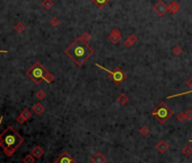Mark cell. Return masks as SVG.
Listing matches in <instances>:
<instances>
[{
    "label": "cell",
    "instance_id": "cell-1",
    "mask_svg": "<svg viewBox=\"0 0 192 163\" xmlns=\"http://www.w3.org/2000/svg\"><path fill=\"white\" fill-rule=\"evenodd\" d=\"M64 53L76 64V66L80 67L90 56L94 54V49L78 37L66 49Z\"/></svg>",
    "mask_w": 192,
    "mask_h": 163
},
{
    "label": "cell",
    "instance_id": "cell-2",
    "mask_svg": "<svg viewBox=\"0 0 192 163\" xmlns=\"http://www.w3.org/2000/svg\"><path fill=\"white\" fill-rule=\"evenodd\" d=\"M24 143V138L20 136L13 127H8L0 135V147H2L4 153L10 157L15 153L19 146Z\"/></svg>",
    "mask_w": 192,
    "mask_h": 163
},
{
    "label": "cell",
    "instance_id": "cell-3",
    "mask_svg": "<svg viewBox=\"0 0 192 163\" xmlns=\"http://www.w3.org/2000/svg\"><path fill=\"white\" fill-rule=\"evenodd\" d=\"M48 71L49 70L45 68L40 61H36L34 65L27 70L26 75L34 82V84H40L41 80L45 78V75L48 74Z\"/></svg>",
    "mask_w": 192,
    "mask_h": 163
},
{
    "label": "cell",
    "instance_id": "cell-4",
    "mask_svg": "<svg viewBox=\"0 0 192 163\" xmlns=\"http://www.w3.org/2000/svg\"><path fill=\"white\" fill-rule=\"evenodd\" d=\"M153 117L156 118V120L160 123H165L172 116H173V111L170 109V107L166 104L165 102H160L157 107H155V109L151 111Z\"/></svg>",
    "mask_w": 192,
    "mask_h": 163
},
{
    "label": "cell",
    "instance_id": "cell-5",
    "mask_svg": "<svg viewBox=\"0 0 192 163\" xmlns=\"http://www.w3.org/2000/svg\"><path fill=\"white\" fill-rule=\"evenodd\" d=\"M96 67H98V68L103 69L105 70L106 73H109V75H110V78L113 80L114 83L116 84V85H120L121 83H122L123 80L125 79V74H124V71L121 70V69L119 68V67H116V68L114 69V70H109V69H106L105 67H103L102 65H100V64H95Z\"/></svg>",
    "mask_w": 192,
    "mask_h": 163
},
{
    "label": "cell",
    "instance_id": "cell-6",
    "mask_svg": "<svg viewBox=\"0 0 192 163\" xmlns=\"http://www.w3.org/2000/svg\"><path fill=\"white\" fill-rule=\"evenodd\" d=\"M154 11L157 14L159 17H163L166 13L168 11V6L166 5L164 1H158L157 4L154 6Z\"/></svg>",
    "mask_w": 192,
    "mask_h": 163
},
{
    "label": "cell",
    "instance_id": "cell-7",
    "mask_svg": "<svg viewBox=\"0 0 192 163\" xmlns=\"http://www.w3.org/2000/svg\"><path fill=\"white\" fill-rule=\"evenodd\" d=\"M121 32H120V30L119 28H116V27H114L112 28V31H111V33L109 35V41L111 43H113V44H118V43L121 41Z\"/></svg>",
    "mask_w": 192,
    "mask_h": 163
},
{
    "label": "cell",
    "instance_id": "cell-8",
    "mask_svg": "<svg viewBox=\"0 0 192 163\" xmlns=\"http://www.w3.org/2000/svg\"><path fill=\"white\" fill-rule=\"evenodd\" d=\"M55 163H76V162H75V160L71 157V155L68 154L67 152H64V153H62V154L57 159Z\"/></svg>",
    "mask_w": 192,
    "mask_h": 163
},
{
    "label": "cell",
    "instance_id": "cell-9",
    "mask_svg": "<svg viewBox=\"0 0 192 163\" xmlns=\"http://www.w3.org/2000/svg\"><path fill=\"white\" fill-rule=\"evenodd\" d=\"M137 41H138V36L136 34H130L128 37H127V40L124 41V47L125 48H130V47H132L135 43H137Z\"/></svg>",
    "mask_w": 192,
    "mask_h": 163
},
{
    "label": "cell",
    "instance_id": "cell-10",
    "mask_svg": "<svg viewBox=\"0 0 192 163\" xmlns=\"http://www.w3.org/2000/svg\"><path fill=\"white\" fill-rule=\"evenodd\" d=\"M92 163H106V157L102 153H96L90 157Z\"/></svg>",
    "mask_w": 192,
    "mask_h": 163
},
{
    "label": "cell",
    "instance_id": "cell-11",
    "mask_svg": "<svg viewBox=\"0 0 192 163\" xmlns=\"http://www.w3.org/2000/svg\"><path fill=\"white\" fill-rule=\"evenodd\" d=\"M156 148H157V151L159 153H165L168 151V148H170V145L166 143L165 140H160V142H158L157 145H156Z\"/></svg>",
    "mask_w": 192,
    "mask_h": 163
},
{
    "label": "cell",
    "instance_id": "cell-12",
    "mask_svg": "<svg viewBox=\"0 0 192 163\" xmlns=\"http://www.w3.org/2000/svg\"><path fill=\"white\" fill-rule=\"evenodd\" d=\"M31 154L34 156L35 159H40V157H42L44 154V151L42 147H40V146H35L33 147V150H32V152H31Z\"/></svg>",
    "mask_w": 192,
    "mask_h": 163
},
{
    "label": "cell",
    "instance_id": "cell-13",
    "mask_svg": "<svg viewBox=\"0 0 192 163\" xmlns=\"http://www.w3.org/2000/svg\"><path fill=\"white\" fill-rule=\"evenodd\" d=\"M32 109H33V112H34V113H36L37 116L42 114V113L44 112V110H45V109H44V105L42 104V103H40V102L35 103L34 105H33V108H32Z\"/></svg>",
    "mask_w": 192,
    "mask_h": 163
},
{
    "label": "cell",
    "instance_id": "cell-14",
    "mask_svg": "<svg viewBox=\"0 0 192 163\" xmlns=\"http://www.w3.org/2000/svg\"><path fill=\"white\" fill-rule=\"evenodd\" d=\"M179 9H180V4L177 2V1H172L171 4H170V6H168V10H170V13L171 14H173L175 15L177 11H179Z\"/></svg>",
    "mask_w": 192,
    "mask_h": 163
},
{
    "label": "cell",
    "instance_id": "cell-15",
    "mask_svg": "<svg viewBox=\"0 0 192 163\" xmlns=\"http://www.w3.org/2000/svg\"><path fill=\"white\" fill-rule=\"evenodd\" d=\"M110 1H111V0H93V2L95 4L98 8H103V7H105Z\"/></svg>",
    "mask_w": 192,
    "mask_h": 163
},
{
    "label": "cell",
    "instance_id": "cell-16",
    "mask_svg": "<svg viewBox=\"0 0 192 163\" xmlns=\"http://www.w3.org/2000/svg\"><path fill=\"white\" fill-rule=\"evenodd\" d=\"M25 28H26V26L24 25L23 23H17V24L14 25V30H15L17 33H19V34L23 33V32L25 31Z\"/></svg>",
    "mask_w": 192,
    "mask_h": 163
},
{
    "label": "cell",
    "instance_id": "cell-17",
    "mask_svg": "<svg viewBox=\"0 0 192 163\" xmlns=\"http://www.w3.org/2000/svg\"><path fill=\"white\" fill-rule=\"evenodd\" d=\"M42 7L50 10L53 7V0H42Z\"/></svg>",
    "mask_w": 192,
    "mask_h": 163
},
{
    "label": "cell",
    "instance_id": "cell-18",
    "mask_svg": "<svg viewBox=\"0 0 192 163\" xmlns=\"http://www.w3.org/2000/svg\"><path fill=\"white\" fill-rule=\"evenodd\" d=\"M182 154L185 156H191L192 155V147L190 145H185L182 148Z\"/></svg>",
    "mask_w": 192,
    "mask_h": 163
},
{
    "label": "cell",
    "instance_id": "cell-19",
    "mask_svg": "<svg viewBox=\"0 0 192 163\" xmlns=\"http://www.w3.org/2000/svg\"><path fill=\"white\" fill-rule=\"evenodd\" d=\"M129 101V99H128V96L125 94H121L119 95V97H118V102L120 103L121 105H124V104H127Z\"/></svg>",
    "mask_w": 192,
    "mask_h": 163
},
{
    "label": "cell",
    "instance_id": "cell-20",
    "mask_svg": "<svg viewBox=\"0 0 192 163\" xmlns=\"http://www.w3.org/2000/svg\"><path fill=\"white\" fill-rule=\"evenodd\" d=\"M172 52H173V54H174V56L179 57V56H181V54L183 53V49H182L180 45H175L174 48L172 49Z\"/></svg>",
    "mask_w": 192,
    "mask_h": 163
},
{
    "label": "cell",
    "instance_id": "cell-21",
    "mask_svg": "<svg viewBox=\"0 0 192 163\" xmlns=\"http://www.w3.org/2000/svg\"><path fill=\"white\" fill-rule=\"evenodd\" d=\"M20 116H22L25 120H28V119H31V118H32V112L29 111V110H27V109H25V110H23V111H22Z\"/></svg>",
    "mask_w": 192,
    "mask_h": 163
},
{
    "label": "cell",
    "instance_id": "cell-22",
    "mask_svg": "<svg viewBox=\"0 0 192 163\" xmlns=\"http://www.w3.org/2000/svg\"><path fill=\"white\" fill-rule=\"evenodd\" d=\"M24 163H35V157L32 154H27L24 159H23Z\"/></svg>",
    "mask_w": 192,
    "mask_h": 163
},
{
    "label": "cell",
    "instance_id": "cell-23",
    "mask_svg": "<svg viewBox=\"0 0 192 163\" xmlns=\"http://www.w3.org/2000/svg\"><path fill=\"white\" fill-rule=\"evenodd\" d=\"M44 80L46 82V83H49V84H51L53 80H54V75H53L52 73H50V71H48V74L45 75V78H44Z\"/></svg>",
    "mask_w": 192,
    "mask_h": 163
},
{
    "label": "cell",
    "instance_id": "cell-24",
    "mask_svg": "<svg viewBox=\"0 0 192 163\" xmlns=\"http://www.w3.org/2000/svg\"><path fill=\"white\" fill-rule=\"evenodd\" d=\"M35 96H36V99H39V100H43L44 97L46 96V94H45V92H44L43 90H39V91L36 92Z\"/></svg>",
    "mask_w": 192,
    "mask_h": 163
},
{
    "label": "cell",
    "instance_id": "cell-25",
    "mask_svg": "<svg viewBox=\"0 0 192 163\" xmlns=\"http://www.w3.org/2000/svg\"><path fill=\"white\" fill-rule=\"evenodd\" d=\"M139 133H140V135H142V136H148L149 128L148 127H146V126H142V127L139 129Z\"/></svg>",
    "mask_w": 192,
    "mask_h": 163
},
{
    "label": "cell",
    "instance_id": "cell-26",
    "mask_svg": "<svg viewBox=\"0 0 192 163\" xmlns=\"http://www.w3.org/2000/svg\"><path fill=\"white\" fill-rule=\"evenodd\" d=\"M176 120L179 121V122H184V121L186 120L184 112H180V113H177V114H176Z\"/></svg>",
    "mask_w": 192,
    "mask_h": 163
},
{
    "label": "cell",
    "instance_id": "cell-27",
    "mask_svg": "<svg viewBox=\"0 0 192 163\" xmlns=\"http://www.w3.org/2000/svg\"><path fill=\"white\" fill-rule=\"evenodd\" d=\"M50 24H51V26H53V27H58L59 24H60V20H59V18L52 17L51 18V20H50Z\"/></svg>",
    "mask_w": 192,
    "mask_h": 163
},
{
    "label": "cell",
    "instance_id": "cell-28",
    "mask_svg": "<svg viewBox=\"0 0 192 163\" xmlns=\"http://www.w3.org/2000/svg\"><path fill=\"white\" fill-rule=\"evenodd\" d=\"M80 40H83L84 42H86V43H88V41L90 40V34L88 33V32H86V33H84V34L81 35L80 37H79Z\"/></svg>",
    "mask_w": 192,
    "mask_h": 163
},
{
    "label": "cell",
    "instance_id": "cell-29",
    "mask_svg": "<svg viewBox=\"0 0 192 163\" xmlns=\"http://www.w3.org/2000/svg\"><path fill=\"white\" fill-rule=\"evenodd\" d=\"M184 114H185V118H186V120H192V109H188L186 111L184 112Z\"/></svg>",
    "mask_w": 192,
    "mask_h": 163
},
{
    "label": "cell",
    "instance_id": "cell-30",
    "mask_svg": "<svg viewBox=\"0 0 192 163\" xmlns=\"http://www.w3.org/2000/svg\"><path fill=\"white\" fill-rule=\"evenodd\" d=\"M190 93H192V91H186V92H183V93H179V94L171 95V96H167V99H173V97H177V96H181V95H185V94H190Z\"/></svg>",
    "mask_w": 192,
    "mask_h": 163
},
{
    "label": "cell",
    "instance_id": "cell-31",
    "mask_svg": "<svg viewBox=\"0 0 192 163\" xmlns=\"http://www.w3.org/2000/svg\"><path fill=\"white\" fill-rule=\"evenodd\" d=\"M16 121H17L18 123H24V122H25L26 120H25V119H24V118H23V117L19 114L17 118H16Z\"/></svg>",
    "mask_w": 192,
    "mask_h": 163
},
{
    "label": "cell",
    "instance_id": "cell-32",
    "mask_svg": "<svg viewBox=\"0 0 192 163\" xmlns=\"http://www.w3.org/2000/svg\"><path fill=\"white\" fill-rule=\"evenodd\" d=\"M185 84H186L188 87H190V88L192 90V78H189V79L186 80V83H185Z\"/></svg>",
    "mask_w": 192,
    "mask_h": 163
},
{
    "label": "cell",
    "instance_id": "cell-33",
    "mask_svg": "<svg viewBox=\"0 0 192 163\" xmlns=\"http://www.w3.org/2000/svg\"><path fill=\"white\" fill-rule=\"evenodd\" d=\"M7 50H0V53H7Z\"/></svg>",
    "mask_w": 192,
    "mask_h": 163
},
{
    "label": "cell",
    "instance_id": "cell-34",
    "mask_svg": "<svg viewBox=\"0 0 192 163\" xmlns=\"http://www.w3.org/2000/svg\"><path fill=\"white\" fill-rule=\"evenodd\" d=\"M2 119H4V117L1 116V117H0V125H1V122H2Z\"/></svg>",
    "mask_w": 192,
    "mask_h": 163
},
{
    "label": "cell",
    "instance_id": "cell-35",
    "mask_svg": "<svg viewBox=\"0 0 192 163\" xmlns=\"http://www.w3.org/2000/svg\"><path fill=\"white\" fill-rule=\"evenodd\" d=\"M190 143H192V140H190Z\"/></svg>",
    "mask_w": 192,
    "mask_h": 163
}]
</instances>
